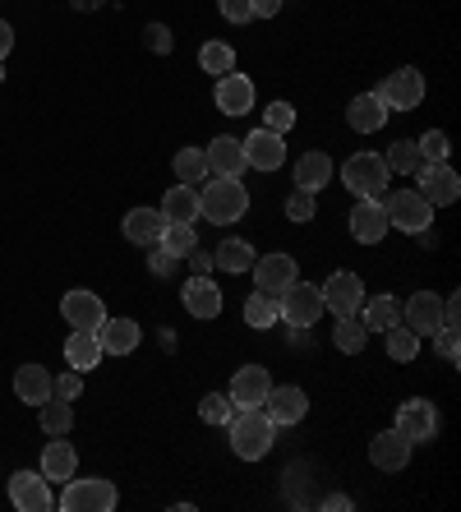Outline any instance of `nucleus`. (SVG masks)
Listing matches in <instances>:
<instances>
[{"label": "nucleus", "mask_w": 461, "mask_h": 512, "mask_svg": "<svg viewBox=\"0 0 461 512\" xmlns=\"http://www.w3.org/2000/svg\"><path fill=\"white\" fill-rule=\"evenodd\" d=\"M226 434H231V453H236L240 462H259V457L272 453L277 425L263 416V406H236L231 420H226Z\"/></svg>", "instance_id": "1"}, {"label": "nucleus", "mask_w": 461, "mask_h": 512, "mask_svg": "<svg viewBox=\"0 0 461 512\" xmlns=\"http://www.w3.org/2000/svg\"><path fill=\"white\" fill-rule=\"evenodd\" d=\"M249 213V190L240 185V176H208L199 190V217L217 222V227H231Z\"/></svg>", "instance_id": "2"}, {"label": "nucleus", "mask_w": 461, "mask_h": 512, "mask_svg": "<svg viewBox=\"0 0 461 512\" xmlns=\"http://www.w3.org/2000/svg\"><path fill=\"white\" fill-rule=\"evenodd\" d=\"M388 162H383V153H355L342 162V185L355 194V199H383V190H388Z\"/></svg>", "instance_id": "3"}, {"label": "nucleus", "mask_w": 461, "mask_h": 512, "mask_svg": "<svg viewBox=\"0 0 461 512\" xmlns=\"http://www.w3.org/2000/svg\"><path fill=\"white\" fill-rule=\"evenodd\" d=\"M120 503V494H116V485L111 480H102V476H93V480H65V489H60V499H56V508L60 512H111Z\"/></svg>", "instance_id": "4"}, {"label": "nucleus", "mask_w": 461, "mask_h": 512, "mask_svg": "<svg viewBox=\"0 0 461 512\" xmlns=\"http://www.w3.org/2000/svg\"><path fill=\"white\" fill-rule=\"evenodd\" d=\"M277 319H286L291 328H314V323L323 319V291L314 282H291L277 296Z\"/></svg>", "instance_id": "5"}, {"label": "nucleus", "mask_w": 461, "mask_h": 512, "mask_svg": "<svg viewBox=\"0 0 461 512\" xmlns=\"http://www.w3.org/2000/svg\"><path fill=\"white\" fill-rule=\"evenodd\" d=\"M383 203V213H388V227H397V231H429L434 227V208L425 203V194L420 190H397V194H388V199H379Z\"/></svg>", "instance_id": "6"}, {"label": "nucleus", "mask_w": 461, "mask_h": 512, "mask_svg": "<svg viewBox=\"0 0 461 512\" xmlns=\"http://www.w3.org/2000/svg\"><path fill=\"white\" fill-rule=\"evenodd\" d=\"M374 93L383 97V107L388 111H415L420 102H425V74L411 70V65H402V70H392Z\"/></svg>", "instance_id": "7"}, {"label": "nucleus", "mask_w": 461, "mask_h": 512, "mask_svg": "<svg viewBox=\"0 0 461 512\" xmlns=\"http://www.w3.org/2000/svg\"><path fill=\"white\" fill-rule=\"evenodd\" d=\"M319 291H323V310H332L337 319L360 314V305H365V282H360V273H351V268H337Z\"/></svg>", "instance_id": "8"}, {"label": "nucleus", "mask_w": 461, "mask_h": 512, "mask_svg": "<svg viewBox=\"0 0 461 512\" xmlns=\"http://www.w3.org/2000/svg\"><path fill=\"white\" fill-rule=\"evenodd\" d=\"M415 185H420L429 208H448V203L461 199V180L448 162H420V167H415Z\"/></svg>", "instance_id": "9"}, {"label": "nucleus", "mask_w": 461, "mask_h": 512, "mask_svg": "<svg viewBox=\"0 0 461 512\" xmlns=\"http://www.w3.org/2000/svg\"><path fill=\"white\" fill-rule=\"evenodd\" d=\"M305 411H309V397H305V388H296V383H282V388L272 383L268 397H263V416H268L272 425H300Z\"/></svg>", "instance_id": "10"}, {"label": "nucleus", "mask_w": 461, "mask_h": 512, "mask_svg": "<svg viewBox=\"0 0 461 512\" xmlns=\"http://www.w3.org/2000/svg\"><path fill=\"white\" fill-rule=\"evenodd\" d=\"M397 434H406L411 443H429L438 434V411L434 402H425V397H411V402L397 406Z\"/></svg>", "instance_id": "11"}, {"label": "nucleus", "mask_w": 461, "mask_h": 512, "mask_svg": "<svg viewBox=\"0 0 461 512\" xmlns=\"http://www.w3.org/2000/svg\"><path fill=\"white\" fill-rule=\"evenodd\" d=\"M10 503L19 512L56 508V499H51V480L42 476V471H19V476H10Z\"/></svg>", "instance_id": "12"}, {"label": "nucleus", "mask_w": 461, "mask_h": 512, "mask_svg": "<svg viewBox=\"0 0 461 512\" xmlns=\"http://www.w3.org/2000/svg\"><path fill=\"white\" fill-rule=\"evenodd\" d=\"M213 97H217V111L222 116H249L254 111V84H249V74H217V88H213Z\"/></svg>", "instance_id": "13"}, {"label": "nucleus", "mask_w": 461, "mask_h": 512, "mask_svg": "<svg viewBox=\"0 0 461 512\" xmlns=\"http://www.w3.org/2000/svg\"><path fill=\"white\" fill-rule=\"evenodd\" d=\"M296 277H300V268L291 254H263V259H254V286L268 291V296H282Z\"/></svg>", "instance_id": "14"}, {"label": "nucleus", "mask_w": 461, "mask_h": 512, "mask_svg": "<svg viewBox=\"0 0 461 512\" xmlns=\"http://www.w3.org/2000/svg\"><path fill=\"white\" fill-rule=\"evenodd\" d=\"M402 323L420 337H429L434 328H443V296H434V291H415V296L402 305Z\"/></svg>", "instance_id": "15"}, {"label": "nucleus", "mask_w": 461, "mask_h": 512, "mask_svg": "<svg viewBox=\"0 0 461 512\" xmlns=\"http://www.w3.org/2000/svg\"><path fill=\"white\" fill-rule=\"evenodd\" d=\"M60 314H65V323H70V328H83V333H97V328H102V319H107V310H102V296L83 291V286L60 300Z\"/></svg>", "instance_id": "16"}, {"label": "nucleus", "mask_w": 461, "mask_h": 512, "mask_svg": "<svg viewBox=\"0 0 461 512\" xmlns=\"http://www.w3.org/2000/svg\"><path fill=\"white\" fill-rule=\"evenodd\" d=\"M240 143H245V162L254 171H277L286 162V139H282V134L254 130L249 139H240Z\"/></svg>", "instance_id": "17"}, {"label": "nucleus", "mask_w": 461, "mask_h": 512, "mask_svg": "<svg viewBox=\"0 0 461 512\" xmlns=\"http://www.w3.org/2000/svg\"><path fill=\"white\" fill-rule=\"evenodd\" d=\"M388 213H383L379 199H360L351 208V236L360 240V245H379L383 236H388Z\"/></svg>", "instance_id": "18"}, {"label": "nucleus", "mask_w": 461, "mask_h": 512, "mask_svg": "<svg viewBox=\"0 0 461 512\" xmlns=\"http://www.w3.org/2000/svg\"><path fill=\"white\" fill-rule=\"evenodd\" d=\"M411 448L415 443L406 439V434L383 429V434H374V443H369V462L379 466V471H402V466L411 462Z\"/></svg>", "instance_id": "19"}, {"label": "nucleus", "mask_w": 461, "mask_h": 512, "mask_svg": "<svg viewBox=\"0 0 461 512\" xmlns=\"http://www.w3.org/2000/svg\"><path fill=\"white\" fill-rule=\"evenodd\" d=\"M208 153V176H245V143L231 139V134H217L213 148H203Z\"/></svg>", "instance_id": "20"}, {"label": "nucleus", "mask_w": 461, "mask_h": 512, "mask_svg": "<svg viewBox=\"0 0 461 512\" xmlns=\"http://www.w3.org/2000/svg\"><path fill=\"white\" fill-rule=\"evenodd\" d=\"M180 300H185V310H190L194 319H217V314H222V291H217L213 277L194 273L190 282H185V291H180Z\"/></svg>", "instance_id": "21"}, {"label": "nucleus", "mask_w": 461, "mask_h": 512, "mask_svg": "<svg viewBox=\"0 0 461 512\" xmlns=\"http://www.w3.org/2000/svg\"><path fill=\"white\" fill-rule=\"evenodd\" d=\"M346 125H351L355 134H374L388 125V107H383L379 93H360L351 97V107H346Z\"/></svg>", "instance_id": "22"}, {"label": "nucleus", "mask_w": 461, "mask_h": 512, "mask_svg": "<svg viewBox=\"0 0 461 512\" xmlns=\"http://www.w3.org/2000/svg\"><path fill=\"white\" fill-rule=\"evenodd\" d=\"M272 388V374L263 370V365H245V370H236V379H231V402L236 406H263V397H268Z\"/></svg>", "instance_id": "23"}, {"label": "nucleus", "mask_w": 461, "mask_h": 512, "mask_svg": "<svg viewBox=\"0 0 461 512\" xmlns=\"http://www.w3.org/2000/svg\"><path fill=\"white\" fill-rule=\"evenodd\" d=\"M120 231H125V240H134V245H157L166 231V217H162V208H130L125 222H120Z\"/></svg>", "instance_id": "24"}, {"label": "nucleus", "mask_w": 461, "mask_h": 512, "mask_svg": "<svg viewBox=\"0 0 461 512\" xmlns=\"http://www.w3.org/2000/svg\"><path fill=\"white\" fill-rule=\"evenodd\" d=\"M139 323L134 319H102L97 328V342H102V356H130L134 346H139Z\"/></svg>", "instance_id": "25"}, {"label": "nucleus", "mask_w": 461, "mask_h": 512, "mask_svg": "<svg viewBox=\"0 0 461 512\" xmlns=\"http://www.w3.org/2000/svg\"><path fill=\"white\" fill-rule=\"evenodd\" d=\"M65 365L79 374L97 370L102 365V342H97V333H83V328H74L70 337H65Z\"/></svg>", "instance_id": "26"}, {"label": "nucleus", "mask_w": 461, "mask_h": 512, "mask_svg": "<svg viewBox=\"0 0 461 512\" xmlns=\"http://www.w3.org/2000/svg\"><path fill=\"white\" fill-rule=\"evenodd\" d=\"M254 245L249 240H240V236H226L222 245L213 250V268H222V273H249L254 268Z\"/></svg>", "instance_id": "27"}, {"label": "nucleus", "mask_w": 461, "mask_h": 512, "mask_svg": "<svg viewBox=\"0 0 461 512\" xmlns=\"http://www.w3.org/2000/svg\"><path fill=\"white\" fill-rule=\"evenodd\" d=\"M74 471H79V453H74L65 439H56V443H47V448H42V476H47V480L65 485Z\"/></svg>", "instance_id": "28"}, {"label": "nucleus", "mask_w": 461, "mask_h": 512, "mask_svg": "<svg viewBox=\"0 0 461 512\" xmlns=\"http://www.w3.org/2000/svg\"><path fill=\"white\" fill-rule=\"evenodd\" d=\"M328 180H332V157H328V153H305V157H296V190L319 194Z\"/></svg>", "instance_id": "29"}, {"label": "nucleus", "mask_w": 461, "mask_h": 512, "mask_svg": "<svg viewBox=\"0 0 461 512\" xmlns=\"http://www.w3.org/2000/svg\"><path fill=\"white\" fill-rule=\"evenodd\" d=\"M162 217L166 222H199V190L194 185H171L162 199Z\"/></svg>", "instance_id": "30"}, {"label": "nucleus", "mask_w": 461, "mask_h": 512, "mask_svg": "<svg viewBox=\"0 0 461 512\" xmlns=\"http://www.w3.org/2000/svg\"><path fill=\"white\" fill-rule=\"evenodd\" d=\"M360 323H365V333H388L392 323H402V305L397 296H374L360 305Z\"/></svg>", "instance_id": "31"}, {"label": "nucleus", "mask_w": 461, "mask_h": 512, "mask_svg": "<svg viewBox=\"0 0 461 512\" xmlns=\"http://www.w3.org/2000/svg\"><path fill=\"white\" fill-rule=\"evenodd\" d=\"M14 393H19V402L42 406L51 397V374L42 370V365H24V370H14Z\"/></svg>", "instance_id": "32"}, {"label": "nucleus", "mask_w": 461, "mask_h": 512, "mask_svg": "<svg viewBox=\"0 0 461 512\" xmlns=\"http://www.w3.org/2000/svg\"><path fill=\"white\" fill-rule=\"evenodd\" d=\"M171 167H176L180 185H203V180H208V153H203V148H180Z\"/></svg>", "instance_id": "33"}, {"label": "nucleus", "mask_w": 461, "mask_h": 512, "mask_svg": "<svg viewBox=\"0 0 461 512\" xmlns=\"http://www.w3.org/2000/svg\"><path fill=\"white\" fill-rule=\"evenodd\" d=\"M365 323L355 319V314H346V319H337V328H332V346L342 351V356H360L365 351Z\"/></svg>", "instance_id": "34"}, {"label": "nucleus", "mask_w": 461, "mask_h": 512, "mask_svg": "<svg viewBox=\"0 0 461 512\" xmlns=\"http://www.w3.org/2000/svg\"><path fill=\"white\" fill-rule=\"evenodd\" d=\"M42 429H47L51 439H65L74 429V406L60 402V397H47V402H42Z\"/></svg>", "instance_id": "35"}, {"label": "nucleus", "mask_w": 461, "mask_h": 512, "mask_svg": "<svg viewBox=\"0 0 461 512\" xmlns=\"http://www.w3.org/2000/svg\"><path fill=\"white\" fill-rule=\"evenodd\" d=\"M245 323L249 328H272L277 319V296H268V291H259L254 286V296H245Z\"/></svg>", "instance_id": "36"}, {"label": "nucleus", "mask_w": 461, "mask_h": 512, "mask_svg": "<svg viewBox=\"0 0 461 512\" xmlns=\"http://www.w3.org/2000/svg\"><path fill=\"white\" fill-rule=\"evenodd\" d=\"M383 162H388V171H397V176H415V167H420L425 157H420V143L415 139H397L388 153H383Z\"/></svg>", "instance_id": "37"}, {"label": "nucleus", "mask_w": 461, "mask_h": 512, "mask_svg": "<svg viewBox=\"0 0 461 512\" xmlns=\"http://www.w3.org/2000/svg\"><path fill=\"white\" fill-rule=\"evenodd\" d=\"M162 250H171L176 259H185V254L199 245V231H194V222H166V231H162V240H157Z\"/></svg>", "instance_id": "38"}, {"label": "nucleus", "mask_w": 461, "mask_h": 512, "mask_svg": "<svg viewBox=\"0 0 461 512\" xmlns=\"http://www.w3.org/2000/svg\"><path fill=\"white\" fill-rule=\"evenodd\" d=\"M388 356L402 360V365H411V360L420 356V333H411L406 323H392L388 328Z\"/></svg>", "instance_id": "39"}, {"label": "nucleus", "mask_w": 461, "mask_h": 512, "mask_svg": "<svg viewBox=\"0 0 461 512\" xmlns=\"http://www.w3.org/2000/svg\"><path fill=\"white\" fill-rule=\"evenodd\" d=\"M199 65H203V74H231L236 70V51L226 47V42H203Z\"/></svg>", "instance_id": "40"}, {"label": "nucleus", "mask_w": 461, "mask_h": 512, "mask_svg": "<svg viewBox=\"0 0 461 512\" xmlns=\"http://www.w3.org/2000/svg\"><path fill=\"white\" fill-rule=\"evenodd\" d=\"M231 411H236V402H231L226 393H208V397L199 402L203 425H226V420H231Z\"/></svg>", "instance_id": "41"}, {"label": "nucleus", "mask_w": 461, "mask_h": 512, "mask_svg": "<svg viewBox=\"0 0 461 512\" xmlns=\"http://www.w3.org/2000/svg\"><path fill=\"white\" fill-rule=\"evenodd\" d=\"M291 125H296V107H291V102H272V107L263 111V130H272V134H282L286 139Z\"/></svg>", "instance_id": "42"}, {"label": "nucleus", "mask_w": 461, "mask_h": 512, "mask_svg": "<svg viewBox=\"0 0 461 512\" xmlns=\"http://www.w3.org/2000/svg\"><path fill=\"white\" fill-rule=\"evenodd\" d=\"M420 157L425 162H448V153H452V143H448V134L443 130H429V134H420Z\"/></svg>", "instance_id": "43"}, {"label": "nucleus", "mask_w": 461, "mask_h": 512, "mask_svg": "<svg viewBox=\"0 0 461 512\" xmlns=\"http://www.w3.org/2000/svg\"><path fill=\"white\" fill-rule=\"evenodd\" d=\"M79 393H83V374L79 370H65L60 379H51V397H60V402H74Z\"/></svg>", "instance_id": "44"}, {"label": "nucleus", "mask_w": 461, "mask_h": 512, "mask_svg": "<svg viewBox=\"0 0 461 512\" xmlns=\"http://www.w3.org/2000/svg\"><path fill=\"white\" fill-rule=\"evenodd\" d=\"M217 10H222L226 24H249L254 19V0H217Z\"/></svg>", "instance_id": "45"}, {"label": "nucleus", "mask_w": 461, "mask_h": 512, "mask_svg": "<svg viewBox=\"0 0 461 512\" xmlns=\"http://www.w3.org/2000/svg\"><path fill=\"white\" fill-rule=\"evenodd\" d=\"M286 217H291V222H314V194H305V190L291 194V199H286Z\"/></svg>", "instance_id": "46"}, {"label": "nucleus", "mask_w": 461, "mask_h": 512, "mask_svg": "<svg viewBox=\"0 0 461 512\" xmlns=\"http://www.w3.org/2000/svg\"><path fill=\"white\" fill-rule=\"evenodd\" d=\"M434 346H438V356L443 360H457V328H434Z\"/></svg>", "instance_id": "47"}, {"label": "nucleus", "mask_w": 461, "mask_h": 512, "mask_svg": "<svg viewBox=\"0 0 461 512\" xmlns=\"http://www.w3.org/2000/svg\"><path fill=\"white\" fill-rule=\"evenodd\" d=\"M176 254H171V250H162V245H153V259H148V268H153V273L157 277H171V273H176Z\"/></svg>", "instance_id": "48"}, {"label": "nucleus", "mask_w": 461, "mask_h": 512, "mask_svg": "<svg viewBox=\"0 0 461 512\" xmlns=\"http://www.w3.org/2000/svg\"><path fill=\"white\" fill-rule=\"evenodd\" d=\"M143 37H148V47H153L157 56H166V51H171V33H166V24H148V28H143Z\"/></svg>", "instance_id": "49"}, {"label": "nucleus", "mask_w": 461, "mask_h": 512, "mask_svg": "<svg viewBox=\"0 0 461 512\" xmlns=\"http://www.w3.org/2000/svg\"><path fill=\"white\" fill-rule=\"evenodd\" d=\"M443 328H461V296H443Z\"/></svg>", "instance_id": "50"}, {"label": "nucleus", "mask_w": 461, "mask_h": 512, "mask_svg": "<svg viewBox=\"0 0 461 512\" xmlns=\"http://www.w3.org/2000/svg\"><path fill=\"white\" fill-rule=\"evenodd\" d=\"M185 259L194 263V273H199V277H213V254H208V250H199V245H194Z\"/></svg>", "instance_id": "51"}, {"label": "nucleus", "mask_w": 461, "mask_h": 512, "mask_svg": "<svg viewBox=\"0 0 461 512\" xmlns=\"http://www.w3.org/2000/svg\"><path fill=\"white\" fill-rule=\"evenodd\" d=\"M282 14V0H254V19H277Z\"/></svg>", "instance_id": "52"}, {"label": "nucleus", "mask_w": 461, "mask_h": 512, "mask_svg": "<svg viewBox=\"0 0 461 512\" xmlns=\"http://www.w3.org/2000/svg\"><path fill=\"white\" fill-rule=\"evenodd\" d=\"M10 51H14V28L5 24V19H0V60L10 56Z\"/></svg>", "instance_id": "53"}, {"label": "nucleus", "mask_w": 461, "mask_h": 512, "mask_svg": "<svg viewBox=\"0 0 461 512\" xmlns=\"http://www.w3.org/2000/svg\"><path fill=\"white\" fill-rule=\"evenodd\" d=\"M323 508H332V512H351V499H346V494H328V499H323Z\"/></svg>", "instance_id": "54"}, {"label": "nucleus", "mask_w": 461, "mask_h": 512, "mask_svg": "<svg viewBox=\"0 0 461 512\" xmlns=\"http://www.w3.org/2000/svg\"><path fill=\"white\" fill-rule=\"evenodd\" d=\"M0 79H5V60H0Z\"/></svg>", "instance_id": "55"}]
</instances>
